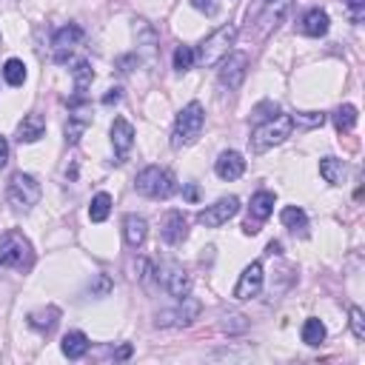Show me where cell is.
Masks as SVG:
<instances>
[{
  "label": "cell",
  "instance_id": "14",
  "mask_svg": "<svg viewBox=\"0 0 365 365\" xmlns=\"http://www.w3.org/2000/svg\"><path fill=\"white\" fill-rule=\"evenodd\" d=\"M160 237L168 245H180L188 237V222H185L182 211H165V217L160 220Z\"/></svg>",
  "mask_w": 365,
  "mask_h": 365
},
{
  "label": "cell",
  "instance_id": "13",
  "mask_svg": "<svg viewBox=\"0 0 365 365\" xmlns=\"http://www.w3.org/2000/svg\"><path fill=\"white\" fill-rule=\"evenodd\" d=\"M262 291V262H251L245 265V271L240 274L237 285H234V299H254Z\"/></svg>",
  "mask_w": 365,
  "mask_h": 365
},
{
  "label": "cell",
  "instance_id": "8",
  "mask_svg": "<svg viewBox=\"0 0 365 365\" xmlns=\"http://www.w3.org/2000/svg\"><path fill=\"white\" fill-rule=\"evenodd\" d=\"M200 311H202L200 299H197V297H191V294H185V297H180V299H177V305H174V308L160 311L154 322H157V325H163V328H168V325H174V328H185V325H191V322L200 317Z\"/></svg>",
  "mask_w": 365,
  "mask_h": 365
},
{
  "label": "cell",
  "instance_id": "4",
  "mask_svg": "<svg viewBox=\"0 0 365 365\" xmlns=\"http://www.w3.org/2000/svg\"><path fill=\"white\" fill-rule=\"evenodd\" d=\"M134 188L137 194L148 197V200H168L177 191V180L168 168L160 165H145L137 177H134Z\"/></svg>",
  "mask_w": 365,
  "mask_h": 365
},
{
  "label": "cell",
  "instance_id": "34",
  "mask_svg": "<svg viewBox=\"0 0 365 365\" xmlns=\"http://www.w3.org/2000/svg\"><path fill=\"white\" fill-rule=\"evenodd\" d=\"M297 125H308V128H314V125H322V114H317V111H299V114H294L291 117Z\"/></svg>",
  "mask_w": 365,
  "mask_h": 365
},
{
  "label": "cell",
  "instance_id": "2",
  "mask_svg": "<svg viewBox=\"0 0 365 365\" xmlns=\"http://www.w3.org/2000/svg\"><path fill=\"white\" fill-rule=\"evenodd\" d=\"M205 125V111L197 100H191L188 106L180 108L177 120H174V131H171V148H185L191 143H197L200 131Z\"/></svg>",
  "mask_w": 365,
  "mask_h": 365
},
{
  "label": "cell",
  "instance_id": "35",
  "mask_svg": "<svg viewBox=\"0 0 365 365\" xmlns=\"http://www.w3.org/2000/svg\"><path fill=\"white\" fill-rule=\"evenodd\" d=\"M222 328H225V331H245V328H248V322H245V317H242V314H228V317H225V322H222Z\"/></svg>",
  "mask_w": 365,
  "mask_h": 365
},
{
  "label": "cell",
  "instance_id": "7",
  "mask_svg": "<svg viewBox=\"0 0 365 365\" xmlns=\"http://www.w3.org/2000/svg\"><path fill=\"white\" fill-rule=\"evenodd\" d=\"M154 277L163 285V291H168L177 299L191 294V277H188V271L177 259H163L160 265H154Z\"/></svg>",
  "mask_w": 365,
  "mask_h": 365
},
{
  "label": "cell",
  "instance_id": "6",
  "mask_svg": "<svg viewBox=\"0 0 365 365\" xmlns=\"http://www.w3.org/2000/svg\"><path fill=\"white\" fill-rule=\"evenodd\" d=\"M6 197H9V205L14 211H31L40 202V182H37V177L23 174V171L11 174L9 188H6Z\"/></svg>",
  "mask_w": 365,
  "mask_h": 365
},
{
  "label": "cell",
  "instance_id": "15",
  "mask_svg": "<svg viewBox=\"0 0 365 365\" xmlns=\"http://www.w3.org/2000/svg\"><path fill=\"white\" fill-rule=\"evenodd\" d=\"M111 145H114V151H117V160H114V163H123L125 154H128L131 145H134V125H131L125 117H114V123H111Z\"/></svg>",
  "mask_w": 365,
  "mask_h": 365
},
{
  "label": "cell",
  "instance_id": "9",
  "mask_svg": "<svg viewBox=\"0 0 365 365\" xmlns=\"http://www.w3.org/2000/svg\"><path fill=\"white\" fill-rule=\"evenodd\" d=\"M217 66H220V86L228 88V91H234V88L242 86V80L248 74V54L228 51Z\"/></svg>",
  "mask_w": 365,
  "mask_h": 365
},
{
  "label": "cell",
  "instance_id": "21",
  "mask_svg": "<svg viewBox=\"0 0 365 365\" xmlns=\"http://www.w3.org/2000/svg\"><path fill=\"white\" fill-rule=\"evenodd\" d=\"M274 202H277L274 191H257V194L251 197V205H248V211H251L248 220H254V222H265V220L271 217V211H274Z\"/></svg>",
  "mask_w": 365,
  "mask_h": 365
},
{
  "label": "cell",
  "instance_id": "38",
  "mask_svg": "<svg viewBox=\"0 0 365 365\" xmlns=\"http://www.w3.org/2000/svg\"><path fill=\"white\" fill-rule=\"evenodd\" d=\"M137 63H140V54H125V57L117 60V68L120 71H131V66H137Z\"/></svg>",
  "mask_w": 365,
  "mask_h": 365
},
{
  "label": "cell",
  "instance_id": "33",
  "mask_svg": "<svg viewBox=\"0 0 365 365\" xmlns=\"http://www.w3.org/2000/svg\"><path fill=\"white\" fill-rule=\"evenodd\" d=\"M348 317H351V331H354V336H356V339H365V314H362V308H359V305H351Z\"/></svg>",
  "mask_w": 365,
  "mask_h": 365
},
{
  "label": "cell",
  "instance_id": "16",
  "mask_svg": "<svg viewBox=\"0 0 365 365\" xmlns=\"http://www.w3.org/2000/svg\"><path fill=\"white\" fill-rule=\"evenodd\" d=\"M242 171H245V160H242V154L240 151H222L217 160H214V174L220 177V180H237V177H242Z\"/></svg>",
  "mask_w": 365,
  "mask_h": 365
},
{
  "label": "cell",
  "instance_id": "30",
  "mask_svg": "<svg viewBox=\"0 0 365 365\" xmlns=\"http://www.w3.org/2000/svg\"><path fill=\"white\" fill-rule=\"evenodd\" d=\"M322 339H325V325H322V319H317V317L305 319V322H302V342H305V345H319Z\"/></svg>",
  "mask_w": 365,
  "mask_h": 365
},
{
  "label": "cell",
  "instance_id": "23",
  "mask_svg": "<svg viewBox=\"0 0 365 365\" xmlns=\"http://www.w3.org/2000/svg\"><path fill=\"white\" fill-rule=\"evenodd\" d=\"M279 220L285 228H291L294 234H308V214L299 205H285L279 211Z\"/></svg>",
  "mask_w": 365,
  "mask_h": 365
},
{
  "label": "cell",
  "instance_id": "5",
  "mask_svg": "<svg viewBox=\"0 0 365 365\" xmlns=\"http://www.w3.org/2000/svg\"><path fill=\"white\" fill-rule=\"evenodd\" d=\"M31 262H34V248L29 237H23L20 231L0 234V265L14 268V271H29Z\"/></svg>",
  "mask_w": 365,
  "mask_h": 365
},
{
  "label": "cell",
  "instance_id": "19",
  "mask_svg": "<svg viewBox=\"0 0 365 365\" xmlns=\"http://www.w3.org/2000/svg\"><path fill=\"white\" fill-rule=\"evenodd\" d=\"M331 20H328V11L325 9H308L299 20V31L308 34V37H322L328 31Z\"/></svg>",
  "mask_w": 365,
  "mask_h": 365
},
{
  "label": "cell",
  "instance_id": "31",
  "mask_svg": "<svg viewBox=\"0 0 365 365\" xmlns=\"http://www.w3.org/2000/svg\"><path fill=\"white\" fill-rule=\"evenodd\" d=\"M134 34H137V46H143L148 51L157 48V34H154V29L145 20H134Z\"/></svg>",
  "mask_w": 365,
  "mask_h": 365
},
{
  "label": "cell",
  "instance_id": "1",
  "mask_svg": "<svg viewBox=\"0 0 365 365\" xmlns=\"http://www.w3.org/2000/svg\"><path fill=\"white\" fill-rule=\"evenodd\" d=\"M234 40H237V26H234V23L220 26L217 31H211V34L194 48V63H200V66H205V68L217 66V63L231 51Z\"/></svg>",
  "mask_w": 365,
  "mask_h": 365
},
{
  "label": "cell",
  "instance_id": "37",
  "mask_svg": "<svg viewBox=\"0 0 365 365\" xmlns=\"http://www.w3.org/2000/svg\"><path fill=\"white\" fill-rule=\"evenodd\" d=\"M108 288H111L108 277H106V274H100V277H97V288H91V297H106V294H108Z\"/></svg>",
  "mask_w": 365,
  "mask_h": 365
},
{
  "label": "cell",
  "instance_id": "25",
  "mask_svg": "<svg viewBox=\"0 0 365 365\" xmlns=\"http://www.w3.org/2000/svg\"><path fill=\"white\" fill-rule=\"evenodd\" d=\"M57 319H60V311H57L54 305H48V308H43V311H31V314H29V325H31L34 331H40V334H48V331L57 325Z\"/></svg>",
  "mask_w": 365,
  "mask_h": 365
},
{
  "label": "cell",
  "instance_id": "40",
  "mask_svg": "<svg viewBox=\"0 0 365 365\" xmlns=\"http://www.w3.org/2000/svg\"><path fill=\"white\" fill-rule=\"evenodd\" d=\"M6 163H9V140L0 134V168H6Z\"/></svg>",
  "mask_w": 365,
  "mask_h": 365
},
{
  "label": "cell",
  "instance_id": "26",
  "mask_svg": "<svg viewBox=\"0 0 365 365\" xmlns=\"http://www.w3.org/2000/svg\"><path fill=\"white\" fill-rule=\"evenodd\" d=\"M71 80H74V91H77V100H83L86 88H88V86H91V80H94V68H91V63H88V60H80V63H74V68H71Z\"/></svg>",
  "mask_w": 365,
  "mask_h": 365
},
{
  "label": "cell",
  "instance_id": "22",
  "mask_svg": "<svg viewBox=\"0 0 365 365\" xmlns=\"http://www.w3.org/2000/svg\"><path fill=\"white\" fill-rule=\"evenodd\" d=\"M319 174H322L325 182L342 185L345 177H348V165H345L339 157H322V160H319Z\"/></svg>",
  "mask_w": 365,
  "mask_h": 365
},
{
  "label": "cell",
  "instance_id": "10",
  "mask_svg": "<svg viewBox=\"0 0 365 365\" xmlns=\"http://www.w3.org/2000/svg\"><path fill=\"white\" fill-rule=\"evenodd\" d=\"M237 211H240V200H237L234 194H228V197H220L217 202L205 205V208L197 214V220H200V225H205V228H220V225H225L231 217H237Z\"/></svg>",
  "mask_w": 365,
  "mask_h": 365
},
{
  "label": "cell",
  "instance_id": "36",
  "mask_svg": "<svg viewBox=\"0 0 365 365\" xmlns=\"http://www.w3.org/2000/svg\"><path fill=\"white\" fill-rule=\"evenodd\" d=\"M191 6L202 14H208V17H214L220 11V0H191Z\"/></svg>",
  "mask_w": 365,
  "mask_h": 365
},
{
  "label": "cell",
  "instance_id": "29",
  "mask_svg": "<svg viewBox=\"0 0 365 365\" xmlns=\"http://www.w3.org/2000/svg\"><path fill=\"white\" fill-rule=\"evenodd\" d=\"M356 120H359V114H356V106H351V103H345V106H339V108L334 111V125H336V131H351V128L356 125Z\"/></svg>",
  "mask_w": 365,
  "mask_h": 365
},
{
  "label": "cell",
  "instance_id": "28",
  "mask_svg": "<svg viewBox=\"0 0 365 365\" xmlns=\"http://www.w3.org/2000/svg\"><path fill=\"white\" fill-rule=\"evenodd\" d=\"M108 214H111V194H106V191L94 194L91 197V205H88V220L91 222H103Z\"/></svg>",
  "mask_w": 365,
  "mask_h": 365
},
{
  "label": "cell",
  "instance_id": "42",
  "mask_svg": "<svg viewBox=\"0 0 365 365\" xmlns=\"http://www.w3.org/2000/svg\"><path fill=\"white\" fill-rule=\"evenodd\" d=\"M268 254H282V245H279L277 240H271V242H268Z\"/></svg>",
  "mask_w": 365,
  "mask_h": 365
},
{
  "label": "cell",
  "instance_id": "32",
  "mask_svg": "<svg viewBox=\"0 0 365 365\" xmlns=\"http://www.w3.org/2000/svg\"><path fill=\"white\" fill-rule=\"evenodd\" d=\"M171 63H174L177 71H188V68L194 66V48H191V46H177Z\"/></svg>",
  "mask_w": 365,
  "mask_h": 365
},
{
  "label": "cell",
  "instance_id": "12",
  "mask_svg": "<svg viewBox=\"0 0 365 365\" xmlns=\"http://www.w3.org/2000/svg\"><path fill=\"white\" fill-rule=\"evenodd\" d=\"M71 106H74V108H71V114H68V120H66V143H68V145H77L80 137L86 134V128L91 125V108H88L83 100H74Z\"/></svg>",
  "mask_w": 365,
  "mask_h": 365
},
{
  "label": "cell",
  "instance_id": "11",
  "mask_svg": "<svg viewBox=\"0 0 365 365\" xmlns=\"http://www.w3.org/2000/svg\"><path fill=\"white\" fill-rule=\"evenodd\" d=\"M80 43H83V29H80V26L68 23V26L57 29V31H54V37H51L54 60H57V63H66V60H68V54H71Z\"/></svg>",
  "mask_w": 365,
  "mask_h": 365
},
{
  "label": "cell",
  "instance_id": "41",
  "mask_svg": "<svg viewBox=\"0 0 365 365\" xmlns=\"http://www.w3.org/2000/svg\"><path fill=\"white\" fill-rule=\"evenodd\" d=\"M345 3H348V9H351V11H356V14L365 9V0H345Z\"/></svg>",
  "mask_w": 365,
  "mask_h": 365
},
{
  "label": "cell",
  "instance_id": "43",
  "mask_svg": "<svg viewBox=\"0 0 365 365\" xmlns=\"http://www.w3.org/2000/svg\"><path fill=\"white\" fill-rule=\"evenodd\" d=\"M114 356H117V359H125V356H131V345H123V348H120Z\"/></svg>",
  "mask_w": 365,
  "mask_h": 365
},
{
  "label": "cell",
  "instance_id": "3",
  "mask_svg": "<svg viewBox=\"0 0 365 365\" xmlns=\"http://www.w3.org/2000/svg\"><path fill=\"white\" fill-rule=\"evenodd\" d=\"M294 131V120L291 114H271L265 117L254 131H251V148L254 151H268L279 143H285Z\"/></svg>",
  "mask_w": 365,
  "mask_h": 365
},
{
  "label": "cell",
  "instance_id": "18",
  "mask_svg": "<svg viewBox=\"0 0 365 365\" xmlns=\"http://www.w3.org/2000/svg\"><path fill=\"white\" fill-rule=\"evenodd\" d=\"M46 134V120H43V114H37V111H29L20 123H17V140L20 143H37L40 137Z\"/></svg>",
  "mask_w": 365,
  "mask_h": 365
},
{
  "label": "cell",
  "instance_id": "44",
  "mask_svg": "<svg viewBox=\"0 0 365 365\" xmlns=\"http://www.w3.org/2000/svg\"><path fill=\"white\" fill-rule=\"evenodd\" d=\"M185 197H188V200H197V188H194V185H188V188H185Z\"/></svg>",
  "mask_w": 365,
  "mask_h": 365
},
{
  "label": "cell",
  "instance_id": "39",
  "mask_svg": "<svg viewBox=\"0 0 365 365\" xmlns=\"http://www.w3.org/2000/svg\"><path fill=\"white\" fill-rule=\"evenodd\" d=\"M123 100V88H108V94L103 97V106H111V103H120Z\"/></svg>",
  "mask_w": 365,
  "mask_h": 365
},
{
  "label": "cell",
  "instance_id": "27",
  "mask_svg": "<svg viewBox=\"0 0 365 365\" xmlns=\"http://www.w3.org/2000/svg\"><path fill=\"white\" fill-rule=\"evenodd\" d=\"M3 80L9 83V86H23L26 83V63L23 60H17V57H9L6 63H3Z\"/></svg>",
  "mask_w": 365,
  "mask_h": 365
},
{
  "label": "cell",
  "instance_id": "24",
  "mask_svg": "<svg viewBox=\"0 0 365 365\" xmlns=\"http://www.w3.org/2000/svg\"><path fill=\"white\" fill-rule=\"evenodd\" d=\"M291 6V0H265V11L257 17V23H259V31H268L271 26H277L279 23V17L285 14V9Z\"/></svg>",
  "mask_w": 365,
  "mask_h": 365
},
{
  "label": "cell",
  "instance_id": "17",
  "mask_svg": "<svg viewBox=\"0 0 365 365\" xmlns=\"http://www.w3.org/2000/svg\"><path fill=\"white\" fill-rule=\"evenodd\" d=\"M145 237H148V222H145V217H140V214H125V217H123V240H125V245H128V248H140V245L145 242Z\"/></svg>",
  "mask_w": 365,
  "mask_h": 365
},
{
  "label": "cell",
  "instance_id": "20",
  "mask_svg": "<svg viewBox=\"0 0 365 365\" xmlns=\"http://www.w3.org/2000/svg\"><path fill=\"white\" fill-rule=\"evenodd\" d=\"M88 348H91V342H88V336H86L83 331H68V334L60 339V351H63L68 359H83V356L88 354Z\"/></svg>",
  "mask_w": 365,
  "mask_h": 365
}]
</instances>
